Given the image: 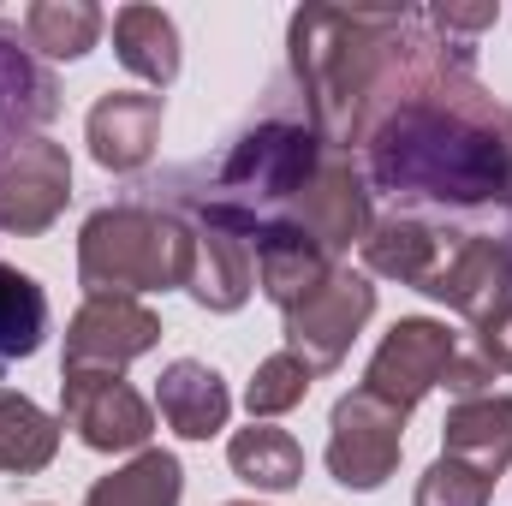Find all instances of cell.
Masks as SVG:
<instances>
[{"label": "cell", "mask_w": 512, "mask_h": 506, "mask_svg": "<svg viewBox=\"0 0 512 506\" xmlns=\"http://www.w3.org/2000/svg\"><path fill=\"white\" fill-rule=\"evenodd\" d=\"M114 54L143 84L167 90L179 78V30L161 6H120L114 12Z\"/></svg>", "instance_id": "obj_19"}, {"label": "cell", "mask_w": 512, "mask_h": 506, "mask_svg": "<svg viewBox=\"0 0 512 506\" xmlns=\"http://www.w3.org/2000/svg\"><path fill=\"white\" fill-rule=\"evenodd\" d=\"M72 197V161L48 137H18L0 155V233L36 239L60 221Z\"/></svg>", "instance_id": "obj_10"}, {"label": "cell", "mask_w": 512, "mask_h": 506, "mask_svg": "<svg viewBox=\"0 0 512 506\" xmlns=\"http://www.w3.org/2000/svg\"><path fill=\"white\" fill-rule=\"evenodd\" d=\"M429 298H441L447 310H459L471 322L477 340H489L501 322L512 316V251L507 239H489V233H459L441 268L423 280Z\"/></svg>", "instance_id": "obj_5"}, {"label": "cell", "mask_w": 512, "mask_h": 506, "mask_svg": "<svg viewBox=\"0 0 512 506\" xmlns=\"http://www.w3.org/2000/svg\"><path fill=\"white\" fill-rule=\"evenodd\" d=\"M161 316L137 298H84L66 328V370H126L131 358L155 352Z\"/></svg>", "instance_id": "obj_11"}, {"label": "cell", "mask_w": 512, "mask_h": 506, "mask_svg": "<svg viewBox=\"0 0 512 506\" xmlns=\"http://www.w3.org/2000/svg\"><path fill=\"white\" fill-rule=\"evenodd\" d=\"M477 48L411 12L405 60L364 131V179L387 197L441 209L512 203V108L471 78Z\"/></svg>", "instance_id": "obj_1"}, {"label": "cell", "mask_w": 512, "mask_h": 506, "mask_svg": "<svg viewBox=\"0 0 512 506\" xmlns=\"http://www.w3.org/2000/svg\"><path fill=\"white\" fill-rule=\"evenodd\" d=\"M78 280L90 298H137L191 280V221L149 203L96 209L78 233Z\"/></svg>", "instance_id": "obj_3"}, {"label": "cell", "mask_w": 512, "mask_h": 506, "mask_svg": "<svg viewBox=\"0 0 512 506\" xmlns=\"http://www.w3.org/2000/svg\"><path fill=\"white\" fill-rule=\"evenodd\" d=\"M280 227H292L304 245H316L322 256H340L352 245H364L370 233V185L352 173L346 155H322L316 179L292 197V209L280 215Z\"/></svg>", "instance_id": "obj_9"}, {"label": "cell", "mask_w": 512, "mask_h": 506, "mask_svg": "<svg viewBox=\"0 0 512 506\" xmlns=\"http://www.w3.org/2000/svg\"><path fill=\"white\" fill-rule=\"evenodd\" d=\"M179 221H191V280H185V292L203 310L233 316L256 286L251 239L233 233V227H221V221H203V215H179Z\"/></svg>", "instance_id": "obj_12"}, {"label": "cell", "mask_w": 512, "mask_h": 506, "mask_svg": "<svg viewBox=\"0 0 512 506\" xmlns=\"http://www.w3.org/2000/svg\"><path fill=\"white\" fill-rule=\"evenodd\" d=\"M102 6L90 0H36L24 6V42L48 60H84L102 36Z\"/></svg>", "instance_id": "obj_23"}, {"label": "cell", "mask_w": 512, "mask_h": 506, "mask_svg": "<svg viewBox=\"0 0 512 506\" xmlns=\"http://www.w3.org/2000/svg\"><path fill=\"white\" fill-rule=\"evenodd\" d=\"M179 495H185V465L161 447H143L131 465L108 471L84 506H179Z\"/></svg>", "instance_id": "obj_21"}, {"label": "cell", "mask_w": 512, "mask_h": 506, "mask_svg": "<svg viewBox=\"0 0 512 506\" xmlns=\"http://www.w3.org/2000/svg\"><path fill=\"white\" fill-rule=\"evenodd\" d=\"M411 12H352V6H304L292 18V78L304 90L310 131L346 155L358 149L364 120L387 90Z\"/></svg>", "instance_id": "obj_2"}, {"label": "cell", "mask_w": 512, "mask_h": 506, "mask_svg": "<svg viewBox=\"0 0 512 506\" xmlns=\"http://www.w3.org/2000/svg\"><path fill=\"white\" fill-rule=\"evenodd\" d=\"M399 453H405V411L382 405L376 393H346L328 417V471L340 489H382L387 477L399 471Z\"/></svg>", "instance_id": "obj_7"}, {"label": "cell", "mask_w": 512, "mask_h": 506, "mask_svg": "<svg viewBox=\"0 0 512 506\" xmlns=\"http://www.w3.org/2000/svg\"><path fill=\"white\" fill-rule=\"evenodd\" d=\"M42 340H48V298H42V286L24 268L0 262V364L36 358Z\"/></svg>", "instance_id": "obj_24"}, {"label": "cell", "mask_w": 512, "mask_h": 506, "mask_svg": "<svg viewBox=\"0 0 512 506\" xmlns=\"http://www.w3.org/2000/svg\"><path fill=\"white\" fill-rule=\"evenodd\" d=\"M453 239L459 233H441V227H429L417 215H387V221H370V233H364V262H370V274L405 280V286L423 292V280L441 268Z\"/></svg>", "instance_id": "obj_17"}, {"label": "cell", "mask_w": 512, "mask_h": 506, "mask_svg": "<svg viewBox=\"0 0 512 506\" xmlns=\"http://www.w3.org/2000/svg\"><path fill=\"white\" fill-rule=\"evenodd\" d=\"M495 501V483L483 471H471L465 459H435L417 483V506H489Z\"/></svg>", "instance_id": "obj_26"}, {"label": "cell", "mask_w": 512, "mask_h": 506, "mask_svg": "<svg viewBox=\"0 0 512 506\" xmlns=\"http://www.w3.org/2000/svg\"><path fill=\"white\" fill-rule=\"evenodd\" d=\"M155 405H161L167 429H179L185 441H209V435H221L227 417H233L227 381L215 376L209 364H197V358H179V364L161 370V381H155Z\"/></svg>", "instance_id": "obj_16"}, {"label": "cell", "mask_w": 512, "mask_h": 506, "mask_svg": "<svg viewBox=\"0 0 512 506\" xmlns=\"http://www.w3.org/2000/svg\"><path fill=\"white\" fill-rule=\"evenodd\" d=\"M423 18H429L447 42H465V48H471V42L501 18V6H489V0H483V6H453V0H447V6H429Z\"/></svg>", "instance_id": "obj_27"}, {"label": "cell", "mask_w": 512, "mask_h": 506, "mask_svg": "<svg viewBox=\"0 0 512 506\" xmlns=\"http://www.w3.org/2000/svg\"><path fill=\"white\" fill-rule=\"evenodd\" d=\"M376 316V286L352 268H334L304 304L286 310V352L310 364V376H328L346 364L358 328Z\"/></svg>", "instance_id": "obj_6"}, {"label": "cell", "mask_w": 512, "mask_h": 506, "mask_svg": "<svg viewBox=\"0 0 512 506\" xmlns=\"http://www.w3.org/2000/svg\"><path fill=\"white\" fill-rule=\"evenodd\" d=\"M227 459H233V471H239L251 489H268V495H286V489H298V477H304V447H298L286 429H274V423L239 429V435L227 441Z\"/></svg>", "instance_id": "obj_22"}, {"label": "cell", "mask_w": 512, "mask_h": 506, "mask_svg": "<svg viewBox=\"0 0 512 506\" xmlns=\"http://www.w3.org/2000/svg\"><path fill=\"white\" fill-rule=\"evenodd\" d=\"M161 143V96H137V90H114L90 108V155L108 173H137L155 161Z\"/></svg>", "instance_id": "obj_13"}, {"label": "cell", "mask_w": 512, "mask_h": 506, "mask_svg": "<svg viewBox=\"0 0 512 506\" xmlns=\"http://www.w3.org/2000/svg\"><path fill=\"white\" fill-rule=\"evenodd\" d=\"M441 453L465 459L471 471H483L489 483L512 465V393H471L453 399L447 423H441Z\"/></svg>", "instance_id": "obj_14"}, {"label": "cell", "mask_w": 512, "mask_h": 506, "mask_svg": "<svg viewBox=\"0 0 512 506\" xmlns=\"http://www.w3.org/2000/svg\"><path fill=\"white\" fill-rule=\"evenodd\" d=\"M54 114H60V84H54V72H48L30 48H18V30L0 24V137H6V143L36 137Z\"/></svg>", "instance_id": "obj_15"}, {"label": "cell", "mask_w": 512, "mask_h": 506, "mask_svg": "<svg viewBox=\"0 0 512 506\" xmlns=\"http://www.w3.org/2000/svg\"><path fill=\"white\" fill-rule=\"evenodd\" d=\"M227 506H251V501H227Z\"/></svg>", "instance_id": "obj_28"}, {"label": "cell", "mask_w": 512, "mask_h": 506, "mask_svg": "<svg viewBox=\"0 0 512 506\" xmlns=\"http://www.w3.org/2000/svg\"><path fill=\"white\" fill-rule=\"evenodd\" d=\"M60 429H72L90 453H143L155 435V411L120 370H66L60 376Z\"/></svg>", "instance_id": "obj_4"}, {"label": "cell", "mask_w": 512, "mask_h": 506, "mask_svg": "<svg viewBox=\"0 0 512 506\" xmlns=\"http://www.w3.org/2000/svg\"><path fill=\"white\" fill-rule=\"evenodd\" d=\"M310 364L304 358H292V352H274V358H262L256 364L251 387H245V405H251V423H268V417H280V411H292V405H304V393H310Z\"/></svg>", "instance_id": "obj_25"}, {"label": "cell", "mask_w": 512, "mask_h": 506, "mask_svg": "<svg viewBox=\"0 0 512 506\" xmlns=\"http://www.w3.org/2000/svg\"><path fill=\"white\" fill-rule=\"evenodd\" d=\"M251 251H256V286L280 304V316H286L292 304H304V298H310L334 268H340L334 256H322L316 245H304V239H298L292 227H280V221L256 233Z\"/></svg>", "instance_id": "obj_18"}, {"label": "cell", "mask_w": 512, "mask_h": 506, "mask_svg": "<svg viewBox=\"0 0 512 506\" xmlns=\"http://www.w3.org/2000/svg\"><path fill=\"white\" fill-rule=\"evenodd\" d=\"M60 453V417H48L36 399L0 387V471L6 477H36Z\"/></svg>", "instance_id": "obj_20"}, {"label": "cell", "mask_w": 512, "mask_h": 506, "mask_svg": "<svg viewBox=\"0 0 512 506\" xmlns=\"http://www.w3.org/2000/svg\"><path fill=\"white\" fill-rule=\"evenodd\" d=\"M453 358H459V340L447 334V322H435V316H405V322L387 328V340L376 346V358H370V370H364V393H376L382 405H393V411L411 417V405L447 381Z\"/></svg>", "instance_id": "obj_8"}]
</instances>
